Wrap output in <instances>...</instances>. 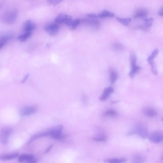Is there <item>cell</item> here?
Masks as SVG:
<instances>
[{"instance_id": "9c48e42d", "label": "cell", "mask_w": 163, "mask_h": 163, "mask_svg": "<svg viewBox=\"0 0 163 163\" xmlns=\"http://www.w3.org/2000/svg\"><path fill=\"white\" fill-rule=\"evenodd\" d=\"M18 161L21 162L35 163L36 160L34 156L31 154H22L18 157Z\"/></svg>"}, {"instance_id": "603a6c76", "label": "cell", "mask_w": 163, "mask_h": 163, "mask_svg": "<svg viewBox=\"0 0 163 163\" xmlns=\"http://www.w3.org/2000/svg\"><path fill=\"white\" fill-rule=\"evenodd\" d=\"M118 76L115 71H112L110 72V80L112 84H114L116 83Z\"/></svg>"}, {"instance_id": "d590c367", "label": "cell", "mask_w": 163, "mask_h": 163, "mask_svg": "<svg viewBox=\"0 0 163 163\" xmlns=\"http://www.w3.org/2000/svg\"><path fill=\"white\" fill-rule=\"evenodd\" d=\"M118 102V101H116V102H112L111 104H112L117 103Z\"/></svg>"}, {"instance_id": "e0dca14e", "label": "cell", "mask_w": 163, "mask_h": 163, "mask_svg": "<svg viewBox=\"0 0 163 163\" xmlns=\"http://www.w3.org/2000/svg\"><path fill=\"white\" fill-rule=\"evenodd\" d=\"M32 32H26L24 34L18 36V39L19 41L21 42L26 41L32 35Z\"/></svg>"}, {"instance_id": "7402d4cb", "label": "cell", "mask_w": 163, "mask_h": 163, "mask_svg": "<svg viewBox=\"0 0 163 163\" xmlns=\"http://www.w3.org/2000/svg\"><path fill=\"white\" fill-rule=\"evenodd\" d=\"M126 161V160L124 158H113L106 160L105 162L111 163H120L125 162Z\"/></svg>"}, {"instance_id": "30bf717a", "label": "cell", "mask_w": 163, "mask_h": 163, "mask_svg": "<svg viewBox=\"0 0 163 163\" xmlns=\"http://www.w3.org/2000/svg\"><path fill=\"white\" fill-rule=\"evenodd\" d=\"M148 12L144 8H140L134 14L133 17L135 19L146 18L148 15Z\"/></svg>"}, {"instance_id": "e575fe53", "label": "cell", "mask_w": 163, "mask_h": 163, "mask_svg": "<svg viewBox=\"0 0 163 163\" xmlns=\"http://www.w3.org/2000/svg\"><path fill=\"white\" fill-rule=\"evenodd\" d=\"M53 145H51L49 146V147L47 149V150L45 151V154H46L49 152V151L53 147Z\"/></svg>"}, {"instance_id": "cb8c5ba5", "label": "cell", "mask_w": 163, "mask_h": 163, "mask_svg": "<svg viewBox=\"0 0 163 163\" xmlns=\"http://www.w3.org/2000/svg\"><path fill=\"white\" fill-rule=\"evenodd\" d=\"M143 19L144 22V25L146 27L149 28L152 25L154 21L153 18H146Z\"/></svg>"}, {"instance_id": "4fadbf2b", "label": "cell", "mask_w": 163, "mask_h": 163, "mask_svg": "<svg viewBox=\"0 0 163 163\" xmlns=\"http://www.w3.org/2000/svg\"><path fill=\"white\" fill-rule=\"evenodd\" d=\"M19 154L17 153L3 154L0 156V160L3 161H7L15 159L18 157Z\"/></svg>"}, {"instance_id": "484cf974", "label": "cell", "mask_w": 163, "mask_h": 163, "mask_svg": "<svg viewBox=\"0 0 163 163\" xmlns=\"http://www.w3.org/2000/svg\"><path fill=\"white\" fill-rule=\"evenodd\" d=\"M63 0H47V2L49 5L56 6L62 2Z\"/></svg>"}, {"instance_id": "d6986e66", "label": "cell", "mask_w": 163, "mask_h": 163, "mask_svg": "<svg viewBox=\"0 0 163 163\" xmlns=\"http://www.w3.org/2000/svg\"><path fill=\"white\" fill-rule=\"evenodd\" d=\"M116 18L118 21L126 26H128L132 21L131 18H122L118 17H116Z\"/></svg>"}, {"instance_id": "d4e9b609", "label": "cell", "mask_w": 163, "mask_h": 163, "mask_svg": "<svg viewBox=\"0 0 163 163\" xmlns=\"http://www.w3.org/2000/svg\"><path fill=\"white\" fill-rule=\"evenodd\" d=\"M80 22V21L79 19H76L73 21H72L69 27L71 30H75L78 25L79 24Z\"/></svg>"}, {"instance_id": "2e32d148", "label": "cell", "mask_w": 163, "mask_h": 163, "mask_svg": "<svg viewBox=\"0 0 163 163\" xmlns=\"http://www.w3.org/2000/svg\"><path fill=\"white\" fill-rule=\"evenodd\" d=\"M98 17L100 18H112L114 17V14L109 12L108 11H104L102 13L98 15Z\"/></svg>"}, {"instance_id": "52a82bcc", "label": "cell", "mask_w": 163, "mask_h": 163, "mask_svg": "<svg viewBox=\"0 0 163 163\" xmlns=\"http://www.w3.org/2000/svg\"><path fill=\"white\" fill-rule=\"evenodd\" d=\"M137 58L136 55H132L130 58L131 71L129 73V75L131 77H133L136 73L140 69V67L136 65Z\"/></svg>"}, {"instance_id": "f546056e", "label": "cell", "mask_w": 163, "mask_h": 163, "mask_svg": "<svg viewBox=\"0 0 163 163\" xmlns=\"http://www.w3.org/2000/svg\"><path fill=\"white\" fill-rule=\"evenodd\" d=\"M137 28L138 29L144 30H148V28L146 27L144 24L143 25H140L139 26H138Z\"/></svg>"}, {"instance_id": "1f68e13d", "label": "cell", "mask_w": 163, "mask_h": 163, "mask_svg": "<svg viewBox=\"0 0 163 163\" xmlns=\"http://www.w3.org/2000/svg\"><path fill=\"white\" fill-rule=\"evenodd\" d=\"M7 41L4 40H0V49L3 47L6 44Z\"/></svg>"}, {"instance_id": "5bb4252c", "label": "cell", "mask_w": 163, "mask_h": 163, "mask_svg": "<svg viewBox=\"0 0 163 163\" xmlns=\"http://www.w3.org/2000/svg\"><path fill=\"white\" fill-rule=\"evenodd\" d=\"M82 22H83V23L96 27H99L100 25V22L96 20V19H84L82 21Z\"/></svg>"}, {"instance_id": "ffe728a7", "label": "cell", "mask_w": 163, "mask_h": 163, "mask_svg": "<svg viewBox=\"0 0 163 163\" xmlns=\"http://www.w3.org/2000/svg\"><path fill=\"white\" fill-rule=\"evenodd\" d=\"M104 116H105L116 117L118 115L117 112L114 110L110 109L106 111L103 114Z\"/></svg>"}, {"instance_id": "8fae6325", "label": "cell", "mask_w": 163, "mask_h": 163, "mask_svg": "<svg viewBox=\"0 0 163 163\" xmlns=\"http://www.w3.org/2000/svg\"><path fill=\"white\" fill-rule=\"evenodd\" d=\"M114 91V89L112 87H109L105 88L103 93L100 98V100L102 101H105L108 99L110 96Z\"/></svg>"}, {"instance_id": "5b68a950", "label": "cell", "mask_w": 163, "mask_h": 163, "mask_svg": "<svg viewBox=\"0 0 163 163\" xmlns=\"http://www.w3.org/2000/svg\"><path fill=\"white\" fill-rule=\"evenodd\" d=\"M59 28L58 24L55 23L46 25L44 27V29L49 35L54 36L58 34Z\"/></svg>"}, {"instance_id": "44dd1931", "label": "cell", "mask_w": 163, "mask_h": 163, "mask_svg": "<svg viewBox=\"0 0 163 163\" xmlns=\"http://www.w3.org/2000/svg\"><path fill=\"white\" fill-rule=\"evenodd\" d=\"M145 160V157L139 154H136L132 158L133 162L134 163H142Z\"/></svg>"}, {"instance_id": "d6a6232c", "label": "cell", "mask_w": 163, "mask_h": 163, "mask_svg": "<svg viewBox=\"0 0 163 163\" xmlns=\"http://www.w3.org/2000/svg\"><path fill=\"white\" fill-rule=\"evenodd\" d=\"M29 74L28 73L25 76V77H24L23 79L22 80L21 82V83L22 84L24 83L25 82H26V80L29 77Z\"/></svg>"}, {"instance_id": "4dcf8cb0", "label": "cell", "mask_w": 163, "mask_h": 163, "mask_svg": "<svg viewBox=\"0 0 163 163\" xmlns=\"http://www.w3.org/2000/svg\"><path fill=\"white\" fill-rule=\"evenodd\" d=\"M88 17L93 19L98 18V15L94 14H90L88 15Z\"/></svg>"}, {"instance_id": "ac0fdd59", "label": "cell", "mask_w": 163, "mask_h": 163, "mask_svg": "<svg viewBox=\"0 0 163 163\" xmlns=\"http://www.w3.org/2000/svg\"><path fill=\"white\" fill-rule=\"evenodd\" d=\"M159 50L158 49H154L151 53V55L147 59V61L150 64L154 61V59L158 55Z\"/></svg>"}, {"instance_id": "4316f807", "label": "cell", "mask_w": 163, "mask_h": 163, "mask_svg": "<svg viewBox=\"0 0 163 163\" xmlns=\"http://www.w3.org/2000/svg\"><path fill=\"white\" fill-rule=\"evenodd\" d=\"M112 48L114 50L116 51H122L124 49V47L121 44L116 43L113 44Z\"/></svg>"}, {"instance_id": "277c9868", "label": "cell", "mask_w": 163, "mask_h": 163, "mask_svg": "<svg viewBox=\"0 0 163 163\" xmlns=\"http://www.w3.org/2000/svg\"><path fill=\"white\" fill-rule=\"evenodd\" d=\"M72 21V18L69 16L64 13H61L57 16L55 19V23L58 24L64 23L69 26Z\"/></svg>"}, {"instance_id": "f1b7e54d", "label": "cell", "mask_w": 163, "mask_h": 163, "mask_svg": "<svg viewBox=\"0 0 163 163\" xmlns=\"http://www.w3.org/2000/svg\"><path fill=\"white\" fill-rule=\"evenodd\" d=\"M93 140L97 142H105L106 140V138L105 137L99 138H94Z\"/></svg>"}, {"instance_id": "7c38bea8", "label": "cell", "mask_w": 163, "mask_h": 163, "mask_svg": "<svg viewBox=\"0 0 163 163\" xmlns=\"http://www.w3.org/2000/svg\"><path fill=\"white\" fill-rule=\"evenodd\" d=\"M36 28V25L31 21H28L25 22L23 30L25 32H32Z\"/></svg>"}, {"instance_id": "ba28073f", "label": "cell", "mask_w": 163, "mask_h": 163, "mask_svg": "<svg viewBox=\"0 0 163 163\" xmlns=\"http://www.w3.org/2000/svg\"><path fill=\"white\" fill-rule=\"evenodd\" d=\"M37 110V107L35 106H27L21 109L20 114L22 116H29L34 114Z\"/></svg>"}, {"instance_id": "8992f818", "label": "cell", "mask_w": 163, "mask_h": 163, "mask_svg": "<svg viewBox=\"0 0 163 163\" xmlns=\"http://www.w3.org/2000/svg\"><path fill=\"white\" fill-rule=\"evenodd\" d=\"M148 137L149 139L151 142L155 143H159L162 141L163 134L161 131H156L151 133Z\"/></svg>"}, {"instance_id": "3957f363", "label": "cell", "mask_w": 163, "mask_h": 163, "mask_svg": "<svg viewBox=\"0 0 163 163\" xmlns=\"http://www.w3.org/2000/svg\"><path fill=\"white\" fill-rule=\"evenodd\" d=\"M13 129L9 126H5L0 131V142L3 144H6L9 141V137L12 134Z\"/></svg>"}, {"instance_id": "83f0119b", "label": "cell", "mask_w": 163, "mask_h": 163, "mask_svg": "<svg viewBox=\"0 0 163 163\" xmlns=\"http://www.w3.org/2000/svg\"><path fill=\"white\" fill-rule=\"evenodd\" d=\"M150 65L151 66V71L153 73L154 75H156L157 74V71L156 63L154 61Z\"/></svg>"}, {"instance_id": "6da1fadb", "label": "cell", "mask_w": 163, "mask_h": 163, "mask_svg": "<svg viewBox=\"0 0 163 163\" xmlns=\"http://www.w3.org/2000/svg\"><path fill=\"white\" fill-rule=\"evenodd\" d=\"M18 11L16 9H11L5 12L2 17V21L7 24H12L15 23L17 19Z\"/></svg>"}, {"instance_id": "836d02e7", "label": "cell", "mask_w": 163, "mask_h": 163, "mask_svg": "<svg viewBox=\"0 0 163 163\" xmlns=\"http://www.w3.org/2000/svg\"><path fill=\"white\" fill-rule=\"evenodd\" d=\"M158 14L159 16L161 17L163 16V7H162L159 11Z\"/></svg>"}, {"instance_id": "7a4b0ae2", "label": "cell", "mask_w": 163, "mask_h": 163, "mask_svg": "<svg viewBox=\"0 0 163 163\" xmlns=\"http://www.w3.org/2000/svg\"><path fill=\"white\" fill-rule=\"evenodd\" d=\"M137 134L143 139H146L148 137L149 134L147 126L143 124H140L138 125L135 130L129 133L128 135Z\"/></svg>"}, {"instance_id": "9a60e30c", "label": "cell", "mask_w": 163, "mask_h": 163, "mask_svg": "<svg viewBox=\"0 0 163 163\" xmlns=\"http://www.w3.org/2000/svg\"><path fill=\"white\" fill-rule=\"evenodd\" d=\"M143 112L146 116L150 117H155L157 114V112L155 110L151 108H146Z\"/></svg>"}]
</instances>
